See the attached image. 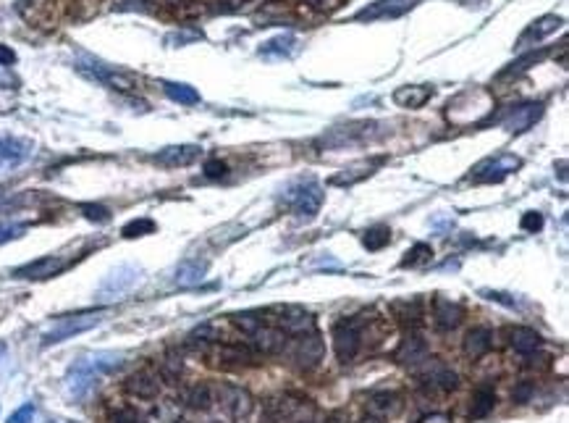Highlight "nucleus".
<instances>
[{
	"instance_id": "obj_17",
	"label": "nucleus",
	"mask_w": 569,
	"mask_h": 423,
	"mask_svg": "<svg viewBox=\"0 0 569 423\" xmlns=\"http://www.w3.org/2000/svg\"><path fill=\"white\" fill-rule=\"evenodd\" d=\"M32 155V142L16 140V137H3L0 140V169L3 166H19Z\"/></svg>"
},
{
	"instance_id": "obj_29",
	"label": "nucleus",
	"mask_w": 569,
	"mask_h": 423,
	"mask_svg": "<svg viewBox=\"0 0 569 423\" xmlns=\"http://www.w3.org/2000/svg\"><path fill=\"white\" fill-rule=\"evenodd\" d=\"M394 315H396L401 323L415 326V323H420V318H422V305H420V300L396 302V305H394Z\"/></svg>"
},
{
	"instance_id": "obj_7",
	"label": "nucleus",
	"mask_w": 569,
	"mask_h": 423,
	"mask_svg": "<svg viewBox=\"0 0 569 423\" xmlns=\"http://www.w3.org/2000/svg\"><path fill=\"white\" fill-rule=\"evenodd\" d=\"M66 266H69V263L63 261V258H58V255H45V258H37V261H32V263H27V266H21V268H16L13 276H16V279H29V282H42V279L58 276Z\"/></svg>"
},
{
	"instance_id": "obj_38",
	"label": "nucleus",
	"mask_w": 569,
	"mask_h": 423,
	"mask_svg": "<svg viewBox=\"0 0 569 423\" xmlns=\"http://www.w3.org/2000/svg\"><path fill=\"white\" fill-rule=\"evenodd\" d=\"M202 34L200 32H176V34H168V45H176V48H179V45H184V42H192V40H200Z\"/></svg>"
},
{
	"instance_id": "obj_37",
	"label": "nucleus",
	"mask_w": 569,
	"mask_h": 423,
	"mask_svg": "<svg viewBox=\"0 0 569 423\" xmlns=\"http://www.w3.org/2000/svg\"><path fill=\"white\" fill-rule=\"evenodd\" d=\"M519 226H522V229H525V232H540V229H543V216H540V213H535V211H530V213H525V216H522V221H519Z\"/></svg>"
},
{
	"instance_id": "obj_16",
	"label": "nucleus",
	"mask_w": 569,
	"mask_h": 423,
	"mask_svg": "<svg viewBox=\"0 0 569 423\" xmlns=\"http://www.w3.org/2000/svg\"><path fill=\"white\" fill-rule=\"evenodd\" d=\"M490 344H493V332L486 329V326H475V329H469V332L464 334L462 350H464V355H467L469 360H478V358H483V355L488 353Z\"/></svg>"
},
{
	"instance_id": "obj_3",
	"label": "nucleus",
	"mask_w": 569,
	"mask_h": 423,
	"mask_svg": "<svg viewBox=\"0 0 569 423\" xmlns=\"http://www.w3.org/2000/svg\"><path fill=\"white\" fill-rule=\"evenodd\" d=\"M100 321H102V311H90V313H79V315L58 318V323L53 326L51 332L42 334V347H51V344H58L63 342V339H71V337H76V334L98 326Z\"/></svg>"
},
{
	"instance_id": "obj_34",
	"label": "nucleus",
	"mask_w": 569,
	"mask_h": 423,
	"mask_svg": "<svg viewBox=\"0 0 569 423\" xmlns=\"http://www.w3.org/2000/svg\"><path fill=\"white\" fill-rule=\"evenodd\" d=\"M152 232H155V221H152V219H134V221H129L121 229V234H123L126 240H137V237H145V234H152Z\"/></svg>"
},
{
	"instance_id": "obj_9",
	"label": "nucleus",
	"mask_w": 569,
	"mask_h": 423,
	"mask_svg": "<svg viewBox=\"0 0 569 423\" xmlns=\"http://www.w3.org/2000/svg\"><path fill=\"white\" fill-rule=\"evenodd\" d=\"M323 342H320V337L315 332H307L302 334L300 339H297V347H294V360H297V365L300 368H304V371H310V368H315L320 360H323Z\"/></svg>"
},
{
	"instance_id": "obj_2",
	"label": "nucleus",
	"mask_w": 569,
	"mask_h": 423,
	"mask_svg": "<svg viewBox=\"0 0 569 423\" xmlns=\"http://www.w3.org/2000/svg\"><path fill=\"white\" fill-rule=\"evenodd\" d=\"M281 202L291 208L297 216L312 219L323 205V187L318 184V179L304 176V179H294L289 181L283 190H281Z\"/></svg>"
},
{
	"instance_id": "obj_24",
	"label": "nucleus",
	"mask_w": 569,
	"mask_h": 423,
	"mask_svg": "<svg viewBox=\"0 0 569 423\" xmlns=\"http://www.w3.org/2000/svg\"><path fill=\"white\" fill-rule=\"evenodd\" d=\"M380 161H362L357 163V166H349V169H344L341 174H336L333 179H330V184H336V187H349V184H354V181L365 179V176H370L373 174V169L378 166Z\"/></svg>"
},
{
	"instance_id": "obj_14",
	"label": "nucleus",
	"mask_w": 569,
	"mask_h": 423,
	"mask_svg": "<svg viewBox=\"0 0 569 423\" xmlns=\"http://www.w3.org/2000/svg\"><path fill=\"white\" fill-rule=\"evenodd\" d=\"M433 318H436V326H439L441 332H451V329H457L462 323L464 311H462V305H457V302L436 297V300H433Z\"/></svg>"
},
{
	"instance_id": "obj_26",
	"label": "nucleus",
	"mask_w": 569,
	"mask_h": 423,
	"mask_svg": "<svg viewBox=\"0 0 569 423\" xmlns=\"http://www.w3.org/2000/svg\"><path fill=\"white\" fill-rule=\"evenodd\" d=\"M163 90H166V95H168L173 103H181V105H194V103H200V95H197V90L194 87H189V84H181V82H166L163 84Z\"/></svg>"
},
{
	"instance_id": "obj_25",
	"label": "nucleus",
	"mask_w": 569,
	"mask_h": 423,
	"mask_svg": "<svg viewBox=\"0 0 569 423\" xmlns=\"http://www.w3.org/2000/svg\"><path fill=\"white\" fill-rule=\"evenodd\" d=\"M561 27V19L559 16H543V19H538L533 27H530L525 34H522V40H519V45H525L528 40H543V37H549L551 32H556Z\"/></svg>"
},
{
	"instance_id": "obj_4",
	"label": "nucleus",
	"mask_w": 569,
	"mask_h": 423,
	"mask_svg": "<svg viewBox=\"0 0 569 423\" xmlns=\"http://www.w3.org/2000/svg\"><path fill=\"white\" fill-rule=\"evenodd\" d=\"M362 347V332L357 321H341L333 326V350L341 363L352 360Z\"/></svg>"
},
{
	"instance_id": "obj_42",
	"label": "nucleus",
	"mask_w": 569,
	"mask_h": 423,
	"mask_svg": "<svg viewBox=\"0 0 569 423\" xmlns=\"http://www.w3.org/2000/svg\"><path fill=\"white\" fill-rule=\"evenodd\" d=\"M113 423H140V415L134 413V410H119V413L113 415Z\"/></svg>"
},
{
	"instance_id": "obj_44",
	"label": "nucleus",
	"mask_w": 569,
	"mask_h": 423,
	"mask_svg": "<svg viewBox=\"0 0 569 423\" xmlns=\"http://www.w3.org/2000/svg\"><path fill=\"white\" fill-rule=\"evenodd\" d=\"M530 392H533V384H522L517 392H514V400H517V403H528Z\"/></svg>"
},
{
	"instance_id": "obj_20",
	"label": "nucleus",
	"mask_w": 569,
	"mask_h": 423,
	"mask_svg": "<svg viewBox=\"0 0 569 423\" xmlns=\"http://www.w3.org/2000/svg\"><path fill=\"white\" fill-rule=\"evenodd\" d=\"M208 273V261L200 258H189V261L179 263V268L173 273V284L176 287H197Z\"/></svg>"
},
{
	"instance_id": "obj_35",
	"label": "nucleus",
	"mask_w": 569,
	"mask_h": 423,
	"mask_svg": "<svg viewBox=\"0 0 569 423\" xmlns=\"http://www.w3.org/2000/svg\"><path fill=\"white\" fill-rule=\"evenodd\" d=\"M210 403H213V397H210L208 386H192L187 392V405L194 408V410H208Z\"/></svg>"
},
{
	"instance_id": "obj_1",
	"label": "nucleus",
	"mask_w": 569,
	"mask_h": 423,
	"mask_svg": "<svg viewBox=\"0 0 569 423\" xmlns=\"http://www.w3.org/2000/svg\"><path fill=\"white\" fill-rule=\"evenodd\" d=\"M121 363H123L121 353H95L87 355V358H79L69 368V376H66V386H69L71 397L79 400L84 394H90L102 373L116 371Z\"/></svg>"
},
{
	"instance_id": "obj_23",
	"label": "nucleus",
	"mask_w": 569,
	"mask_h": 423,
	"mask_svg": "<svg viewBox=\"0 0 569 423\" xmlns=\"http://www.w3.org/2000/svg\"><path fill=\"white\" fill-rule=\"evenodd\" d=\"M433 98V87H420V84H415V87H399V90L394 92V103L396 105H401V108H422L425 103Z\"/></svg>"
},
{
	"instance_id": "obj_28",
	"label": "nucleus",
	"mask_w": 569,
	"mask_h": 423,
	"mask_svg": "<svg viewBox=\"0 0 569 423\" xmlns=\"http://www.w3.org/2000/svg\"><path fill=\"white\" fill-rule=\"evenodd\" d=\"M428 379L433 384H439L443 392H451V389L460 386V376L451 371V368H446V365H441V363H433V371L428 373Z\"/></svg>"
},
{
	"instance_id": "obj_22",
	"label": "nucleus",
	"mask_w": 569,
	"mask_h": 423,
	"mask_svg": "<svg viewBox=\"0 0 569 423\" xmlns=\"http://www.w3.org/2000/svg\"><path fill=\"white\" fill-rule=\"evenodd\" d=\"M126 392L134 394V397H142V400H152V397H158L160 384L150 371H140V373H134V376H129Z\"/></svg>"
},
{
	"instance_id": "obj_19",
	"label": "nucleus",
	"mask_w": 569,
	"mask_h": 423,
	"mask_svg": "<svg viewBox=\"0 0 569 423\" xmlns=\"http://www.w3.org/2000/svg\"><path fill=\"white\" fill-rule=\"evenodd\" d=\"M401 394L399 392H375L368 400V410L373 418H394L401 410Z\"/></svg>"
},
{
	"instance_id": "obj_41",
	"label": "nucleus",
	"mask_w": 569,
	"mask_h": 423,
	"mask_svg": "<svg viewBox=\"0 0 569 423\" xmlns=\"http://www.w3.org/2000/svg\"><path fill=\"white\" fill-rule=\"evenodd\" d=\"M205 174H208V176H213V179H215V176H223V174H226V163H223V161H208V163H205Z\"/></svg>"
},
{
	"instance_id": "obj_10",
	"label": "nucleus",
	"mask_w": 569,
	"mask_h": 423,
	"mask_svg": "<svg viewBox=\"0 0 569 423\" xmlns=\"http://www.w3.org/2000/svg\"><path fill=\"white\" fill-rule=\"evenodd\" d=\"M220 403H223V408L229 410L234 421H244L255 408L252 394L247 389H241V386H223L220 389Z\"/></svg>"
},
{
	"instance_id": "obj_33",
	"label": "nucleus",
	"mask_w": 569,
	"mask_h": 423,
	"mask_svg": "<svg viewBox=\"0 0 569 423\" xmlns=\"http://www.w3.org/2000/svg\"><path fill=\"white\" fill-rule=\"evenodd\" d=\"M430 258H433L430 245H425V242H417V245H415V247H412V250L401 258V268H412V266H420V263H428Z\"/></svg>"
},
{
	"instance_id": "obj_40",
	"label": "nucleus",
	"mask_w": 569,
	"mask_h": 423,
	"mask_svg": "<svg viewBox=\"0 0 569 423\" xmlns=\"http://www.w3.org/2000/svg\"><path fill=\"white\" fill-rule=\"evenodd\" d=\"M163 373H166V379H179V376H181V360H179V358H168V360L163 363Z\"/></svg>"
},
{
	"instance_id": "obj_30",
	"label": "nucleus",
	"mask_w": 569,
	"mask_h": 423,
	"mask_svg": "<svg viewBox=\"0 0 569 423\" xmlns=\"http://www.w3.org/2000/svg\"><path fill=\"white\" fill-rule=\"evenodd\" d=\"M493 405H496V394L490 392V389H478L475 397H472L469 413H472V418H483V415H488L493 410Z\"/></svg>"
},
{
	"instance_id": "obj_36",
	"label": "nucleus",
	"mask_w": 569,
	"mask_h": 423,
	"mask_svg": "<svg viewBox=\"0 0 569 423\" xmlns=\"http://www.w3.org/2000/svg\"><path fill=\"white\" fill-rule=\"evenodd\" d=\"M81 213L90 219V221H98V223H105L110 221V211L108 208H102V205H95V202H87V205H81Z\"/></svg>"
},
{
	"instance_id": "obj_45",
	"label": "nucleus",
	"mask_w": 569,
	"mask_h": 423,
	"mask_svg": "<svg viewBox=\"0 0 569 423\" xmlns=\"http://www.w3.org/2000/svg\"><path fill=\"white\" fill-rule=\"evenodd\" d=\"M326 423H347V415H344V413H333Z\"/></svg>"
},
{
	"instance_id": "obj_13",
	"label": "nucleus",
	"mask_w": 569,
	"mask_h": 423,
	"mask_svg": "<svg viewBox=\"0 0 569 423\" xmlns=\"http://www.w3.org/2000/svg\"><path fill=\"white\" fill-rule=\"evenodd\" d=\"M255 347H257L262 355H273V353H281L286 347V332L279 329V326H257L255 332L250 334Z\"/></svg>"
},
{
	"instance_id": "obj_43",
	"label": "nucleus",
	"mask_w": 569,
	"mask_h": 423,
	"mask_svg": "<svg viewBox=\"0 0 569 423\" xmlns=\"http://www.w3.org/2000/svg\"><path fill=\"white\" fill-rule=\"evenodd\" d=\"M16 63V53L8 45H0V66H13Z\"/></svg>"
},
{
	"instance_id": "obj_12",
	"label": "nucleus",
	"mask_w": 569,
	"mask_h": 423,
	"mask_svg": "<svg viewBox=\"0 0 569 423\" xmlns=\"http://www.w3.org/2000/svg\"><path fill=\"white\" fill-rule=\"evenodd\" d=\"M394 358L401 365H420V363L428 360V344H425V339L420 334H407L399 347H396Z\"/></svg>"
},
{
	"instance_id": "obj_21",
	"label": "nucleus",
	"mask_w": 569,
	"mask_h": 423,
	"mask_svg": "<svg viewBox=\"0 0 569 423\" xmlns=\"http://www.w3.org/2000/svg\"><path fill=\"white\" fill-rule=\"evenodd\" d=\"M507 337H509V344L511 350H517L519 355H530L535 353L540 347V334L535 332V329H528V326H514V329H509L507 332Z\"/></svg>"
},
{
	"instance_id": "obj_11",
	"label": "nucleus",
	"mask_w": 569,
	"mask_h": 423,
	"mask_svg": "<svg viewBox=\"0 0 569 423\" xmlns=\"http://www.w3.org/2000/svg\"><path fill=\"white\" fill-rule=\"evenodd\" d=\"M200 148L197 145H170V148H163L160 152L152 155V161L158 166H166V169H179V166H189L200 158Z\"/></svg>"
},
{
	"instance_id": "obj_18",
	"label": "nucleus",
	"mask_w": 569,
	"mask_h": 423,
	"mask_svg": "<svg viewBox=\"0 0 569 423\" xmlns=\"http://www.w3.org/2000/svg\"><path fill=\"white\" fill-rule=\"evenodd\" d=\"M279 329H283L286 334H304V332H315V321L307 311L302 308H283L279 318Z\"/></svg>"
},
{
	"instance_id": "obj_32",
	"label": "nucleus",
	"mask_w": 569,
	"mask_h": 423,
	"mask_svg": "<svg viewBox=\"0 0 569 423\" xmlns=\"http://www.w3.org/2000/svg\"><path fill=\"white\" fill-rule=\"evenodd\" d=\"M262 313H255V311H244V313H234V315H229L231 323L236 326V329H241L244 334H252L257 326H262V318H260Z\"/></svg>"
},
{
	"instance_id": "obj_27",
	"label": "nucleus",
	"mask_w": 569,
	"mask_h": 423,
	"mask_svg": "<svg viewBox=\"0 0 569 423\" xmlns=\"http://www.w3.org/2000/svg\"><path fill=\"white\" fill-rule=\"evenodd\" d=\"M294 37L291 34H281V37H273V40H268L262 48H260V56H265V58H283V56H289L291 51H294Z\"/></svg>"
},
{
	"instance_id": "obj_8",
	"label": "nucleus",
	"mask_w": 569,
	"mask_h": 423,
	"mask_svg": "<svg viewBox=\"0 0 569 423\" xmlns=\"http://www.w3.org/2000/svg\"><path fill=\"white\" fill-rule=\"evenodd\" d=\"M540 116H543V105H540V103H525V105L511 108V111L501 119V126L507 131H511V134H522V131H528Z\"/></svg>"
},
{
	"instance_id": "obj_31",
	"label": "nucleus",
	"mask_w": 569,
	"mask_h": 423,
	"mask_svg": "<svg viewBox=\"0 0 569 423\" xmlns=\"http://www.w3.org/2000/svg\"><path fill=\"white\" fill-rule=\"evenodd\" d=\"M391 242V229L389 226H373V229H368L365 232V237H362V245L368 247V250H380V247H386Z\"/></svg>"
},
{
	"instance_id": "obj_39",
	"label": "nucleus",
	"mask_w": 569,
	"mask_h": 423,
	"mask_svg": "<svg viewBox=\"0 0 569 423\" xmlns=\"http://www.w3.org/2000/svg\"><path fill=\"white\" fill-rule=\"evenodd\" d=\"M32 418H34V405H24L11 415L8 423H32Z\"/></svg>"
},
{
	"instance_id": "obj_15",
	"label": "nucleus",
	"mask_w": 569,
	"mask_h": 423,
	"mask_svg": "<svg viewBox=\"0 0 569 423\" xmlns=\"http://www.w3.org/2000/svg\"><path fill=\"white\" fill-rule=\"evenodd\" d=\"M415 6V0H378L368 8H362L357 13L360 21H375V19H389V16H399L401 11H407Z\"/></svg>"
},
{
	"instance_id": "obj_46",
	"label": "nucleus",
	"mask_w": 569,
	"mask_h": 423,
	"mask_svg": "<svg viewBox=\"0 0 569 423\" xmlns=\"http://www.w3.org/2000/svg\"><path fill=\"white\" fill-rule=\"evenodd\" d=\"M360 423H380V418H373V415H370V418H362Z\"/></svg>"
},
{
	"instance_id": "obj_5",
	"label": "nucleus",
	"mask_w": 569,
	"mask_h": 423,
	"mask_svg": "<svg viewBox=\"0 0 569 423\" xmlns=\"http://www.w3.org/2000/svg\"><path fill=\"white\" fill-rule=\"evenodd\" d=\"M522 166L517 155H509V152H501L496 158H486V161L475 166V181H501L504 176L514 174Z\"/></svg>"
},
{
	"instance_id": "obj_47",
	"label": "nucleus",
	"mask_w": 569,
	"mask_h": 423,
	"mask_svg": "<svg viewBox=\"0 0 569 423\" xmlns=\"http://www.w3.org/2000/svg\"><path fill=\"white\" fill-rule=\"evenodd\" d=\"M6 355V342H0V358Z\"/></svg>"
},
{
	"instance_id": "obj_6",
	"label": "nucleus",
	"mask_w": 569,
	"mask_h": 423,
	"mask_svg": "<svg viewBox=\"0 0 569 423\" xmlns=\"http://www.w3.org/2000/svg\"><path fill=\"white\" fill-rule=\"evenodd\" d=\"M140 282V268L134 266H119L105 276V282L100 284V297L102 300H113L121 297L123 292H129L134 284Z\"/></svg>"
}]
</instances>
